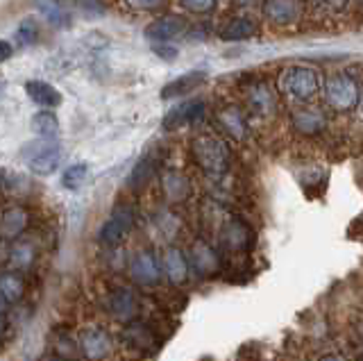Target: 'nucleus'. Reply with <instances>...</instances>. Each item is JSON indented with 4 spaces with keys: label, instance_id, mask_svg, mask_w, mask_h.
Returning a JSON list of instances; mask_svg holds the SVG:
<instances>
[{
    "label": "nucleus",
    "instance_id": "f704fd0d",
    "mask_svg": "<svg viewBox=\"0 0 363 361\" xmlns=\"http://www.w3.org/2000/svg\"><path fill=\"white\" fill-rule=\"evenodd\" d=\"M11 55H14V46H11L9 41H5V39H0V64L3 62H7Z\"/></svg>",
    "mask_w": 363,
    "mask_h": 361
},
{
    "label": "nucleus",
    "instance_id": "0eeeda50",
    "mask_svg": "<svg viewBox=\"0 0 363 361\" xmlns=\"http://www.w3.org/2000/svg\"><path fill=\"white\" fill-rule=\"evenodd\" d=\"M189 23L184 16H177V14H164L150 23L145 26V39L152 41V43H170L173 39L182 37L186 32Z\"/></svg>",
    "mask_w": 363,
    "mask_h": 361
},
{
    "label": "nucleus",
    "instance_id": "a211bd4d",
    "mask_svg": "<svg viewBox=\"0 0 363 361\" xmlns=\"http://www.w3.org/2000/svg\"><path fill=\"white\" fill-rule=\"evenodd\" d=\"M257 35H259V26L252 18H245V16H232L218 28V39L227 41V43L245 41V39H252Z\"/></svg>",
    "mask_w": 363,
    "mask_h": 361
},
{
    "label": "nucleus",
    "instance_id": "a18cd8bd",
    "mask_svg": "<svg viewBox=\"0 0 363 361\" xmlns=\"http://www.w3.org/2000/svg\"><path fill=\"white\" fill-rule=\"evenodd\" d=\"M361 103H363V94H361Z\"/></svg>",
    "mask_w": 363,
    "mask_h": 361
},
{
    "label": "nucleus",
    "instance_id": "e433bc0d",
    "mask_svg": "<svg viewBox=\"0 0 363 361\" xmlns=\"http://www.w3.org/2000/svg\"><path fill=\"white\" fill-rule=\"evenodd\" d=\"M327 3L332 5V7H336V9H340V7L347 5V0H327Z\"/></svg>",
    "mask_w": 363,
    "mask_h": 361
},
{
    "label": "nucleus",
    "instance_id": "4c0bfd02",
    "mask_svg": "<svg viewBox=\"0 0 363 361\" xmlns=\"http://www.w3.org/2000/svg\"><path fill=\"white\" fill-rule=\"evenodd\" d=\"M7 252H9V250L3 245V239H0V262H5V259H7Z\"/></svg>",
    "mask_w": 363,
    "mask_h": 361
},
{
    "label": "nucleus",
    "instance_id": "a19ab883",
    "mask_svg": "<svg viewBox=\"0 0 363 361\" xmlns=\"http://www.w3.org/2000/svg\"><path fill=\"white\" fill-rule=\"evenodd\" d=\"M5 334V321H3V316H0V338H3Z\"/></svg>",
    "mask_w": 363,
    "mask_h": 361
},
{
    "label": "nucleus",
    "instance_id": "473e14b6",
    "mask_svg": "<svg viewBox=\"0 0 363 361\" xmlns=\"http://www.w3.org/2000/svg\"><path fill=\"white\" fill-rule=\"evenodd\" d=\"M125 7H130L132 12H157L162 9L168 0H123Z\"/></svg>",
    "mask_w": 363,
    "mask_h": 361
},
{
    "label": "nucleus",
    "instance_id": "79ce46f5",
    "mask_svg": "<svg viewBox=\"0 0 363 361\" xmlns=\"http://www.w3.org/2000/svg\"><path fill=\"white\" fill-rule=\"evenodd\" d=\"M3 94H5V82H0V98H3Z\"/></svg>",
    "mask_w": 363,
    "mask_h": 361
},
{
    "label": "nucleus",
    "instance_id": "412c9836",
    "mask_svg": "<svg viewBox=\"0 0 363 361\" xmlns=\"http://www.w3.org/2000/svg\"><path fill=\"white\" fill-rule=\"evenodd\" d=\"M207 80V73L204 71H191V73H184L175 77V80H170L164 89H162V98L164 100H170V98H182V96H189L196 91L198 87L204 84Z\"/></svg>",
    "mask_w": 363,
    "mask_h": 361
},
{
    "label": "nucleus",
    "instance_id": "4be33fe9",
    "mask_svg": "<svg viewBox=\"0 0 363 361\" xmlns=\"http://www.w3.org/2000/svg\"><path fill=\"white\" fill-rule=\"evenodd\" d=\"M157 173H159V157L152 155V152H147V155H143L141 160L136 162V166L132 168L128 184H130V189H134V191H141V189H145L147 184L152 182Z\"/></svg>",
    "mask_w": 363,
    "mask_h": 361
},
{
    "label": "nucleus",
    "instance_id": "b1692460",
    "mask_svg": "<svg viewBox=\"0 0 363 361\" xmlns=\"http://www.w3.org/2000/svg\"><path fill=\"white\" fill-rule=\"evenodd\" d=\"M37 9H39V14L57 30H62L71 23V14H68V9L62 0H37Z\"/></svg>",
    "mask_w": 363,
    "mask_h": 361
},
{
    "label": "nucleus",
    "instance_id": "5701e85b",
    "mask_svg": "<svg viewBox=\"0 0 363 361\" xmlns=\"http://www.w3.org/2000/svg\"><path fill=\"white\" fill-rule=\"evenodd\" d=\"M111 316H116L118 321H132L136 311H139V302H136V296L130 289H116L107 300Z\"/></svg>",
    "mask_w": 363,
    "mask_h": 361
},
{
    "label": "nucleus",
    "instance_id": "c03bdc74",
    "mask_svg": "<svg viewBox=\"0 0 363 361\" xmlns=\"http://www.w3.org/2000/svg\"><path fill=\"white\" fill-rule=\"evenodd\" d=\"M359 334H361V341H363V325L359 327Z\"/></svg>",
    "mask_w": 363,
    "mask_h": 361
},
{
    "label": "nucleus",
    "instance_id": "ddd939ff",
    "mask_svg": "<svg viewBox=\"0 0 363 361\" xmlns=\"http://www.w3.org/2000/svg\"><path fill=\"white\" fill-rule=\"evenodd\" d=\"M79 350L91 361H100L111 352V336L102 327H89L79 336Z\"/></svg>",
    "mask_w": 363,
    "mask_h": 361
},
{
    "label": "nucleus",
    "instance_id": "9d476101",
    "mask_svg": "<svg viewBox=\"0 0 363 361\" xmlns=\"http://www.w3.org/2000/svg\"><path fill=\"white\" fill-rule=\"evenodd\" d=\"M302 0H264V16L272 26H293L302 18Z\"/></svg>",
    "mask_w": 363,
    "mask_h": 361
},
{
    "label": "nucleus",
    "instance_id": "f257e3e1",
    "mask_svg": "<svg viewBox=\"0 0 363 361\" xmlns=\"http://www.w3.org/2000/svg\"><path fill=\"white\" fill-rule=\"evenodd\" d=\"M191 157L200 171L211 179H220L232 166L230 145L213 132H202L191 139Z\"/></svg>",
    "mask_w": 363,
    "mask_h": 361
},
{
    "label": "nucleus",
    "instance_id": "1a4fd4ad",
    "mask_svg": "<svg viewBox=\"0 0 363 361\" xmlns=\"http://www.w3.org/2000/svg\"><path fill=\"white\" fill-rule=\"evenodd\" d=\"M204 111H207V105H204V100L200 98H191V100H184V103L175 105L173 109L168 111L162 121V128L166 132H175L184 126H191V123H196L204 116Z\"/></svg>",
    "mask_w": 363,
    "mask_h": 361
},
{
    "label": "nucleus",
    "instance_id": "f03ea898",
    "mask_svg": "<svg viewBox=\"0 0 363 361\" xmlns=\"http://www.w3.org/2000/svg\"><path fill=\"white\" fill-rule=\"evenodd\" d=\"M320 77L311 66H286L277 77V91L293 103L306 105L318 96Z\"/></svg>",
    "mask_w": 363,
    "mask_h": 361
},
{
    "label": "nucleus",
    "instance_id": "4468645a",
    "mask_svg": "<svg viewBox=\"0 0 363 361\" xmlns=\"http://www.w3.org/2000/svg\"><path fill=\"white\" fill-rule=\"evenodd\" d=\"M30 225V211L21 205H11L0 213V239L16 241Z\"/></svg>",
    "mask_w": 363,
    "mask_h": 361
},
{
    "label": "nucleus",
    "instance_id": "f3484780",
    "mask_svg": "<svg viewBox=\"0 0 363 361\" xmlns=\"http://www.w3.org/2000/svg\"><path fill=\"white\" fill-rule=\"evenodd\" d=\"M159 182H162V194L168 202H173V205H179V202H184L191 198V179L179 173V171H164L162 177H159Z\"/></svg>",
    "mask_w": 363,
    "mask_h": 361
},
{
    "label": "nucleus",
    "instance_id": "58836bf2",
    "mask_svg": "<svg viewBox=\"0 0 363 361\" xmlns=\"http://www.w3.org/2000/svg\"><path fill=\"white\" fill-rule=\"evenodd\" d=\"M320 361H345L343 357H338V355H325Z\"/></svg>",
    "mask_w": 363,
    "mask_h": 361
},
{
    "label": "nucleus",
    "instance_id": "6e6552de",
    "mask_svg": "<svg viewBox=\"0 0 363 361\" xmlns=\"http://www.w3.org/2000/svg\"><path fill=\"white\" fill-rule=\"evenodd\" d=\"M216 126H218V130L225 134V137H230L234 141H245L250 134L245 111L232 103L223 105L218 111H216Z\"/></svg>",
    "mask_w": 363,
    "mask_h": 361
},
{
    "label": "nucleus",
    "instance_id": "39448f33",
    "mask_svg": "<svg viewBox=\"0 0 363 361\" xmlns=\"http://www.w3.org/2000/svg\"><path fill=\"white\" fill-rule=\"evenodd\" d=\"M134 221H136L134 211L130 207H116L111 211V216L102 223V228L98 232V241L107 248L118 245L134 228Z\"/></svg>",
    "mask_w": 363,
    "mask_h": 361
},
{
    "label": "nucleus",
    "instance_id": "37998d69",
    "mask_svg": "<svg viewBox=\"0 0 363 361\" xmlns=\"http://www.w3.org/2000/svg\"><path fill=\"white\" fill-rule=\"evenodd\" d=\"M52 361H71V359H66V357H57V359H52Z\"/></svg>",
    "mask_w": 363,
    "mask_h": 361
},
{
    "label": "nucleus",
    "instance_id": "dca6fc26",
    "mask_svg": "<svg viewBox=\"0 0 363 361\" xmlns=\"http://www.w3.org/2000/svg\"><path fill=\"white\" fill-rule=\"evenodd\" d=\"M291 126H293L295 132L306 134V137H313V134H320L327 128V116L323 114L320 109L304 105V107L293 109Z\"/></svg>",
    "mask_w": 363,
    "mask_h": 361
},
{
    "label": "nucleus",
    "instance_id": "20e7f679",
    "mask_svg": "<svg viewBox=\"0 0 363 361\" xmlns=\"http://www.w3.org/2000/svg\"><path fill=\"white\" fill-rule=\"evenodd\" d=\"M26 164L34 175H52L62 162V145L57 143V139H37L30 145H26L23 150Z\"/></svg>",
    "mask_w": 363,
    "mask_h": 361
},
{
    "label": "nucleus",
    "instance_id": "cd10ccee",
    "mask_svg": "<svg viewBox=\"0 0 363 361\" xmlns=\"http://www.w3.org/2000/svg\"><path fill=\"white\" fill-rule=\"evenodd\" d=\"M123 336H125V341H128L130 345L139 348V350L150 348L155 343V334L141 323H128V327L123 330Z\"/></svg>",
    "mask_w": 363,
    "mask_h": 361
},
{
    "label": "nucleus",
    "instance_id": "7ed1b4c3",
    "mask_svg": "<svg viewBox=\"0 0 363 361\" xmlns=\"http://www.w3.org/2000/svg\"><path fill=\"white\" fill-rule=\"evenodd\" d=\"M325 103L338 114L354 111L361 105V87L352 75H332L325 84Z\"/></svg>",
    "mask_w": 363,
    "mask_h": 361
},
{
    "label": "nucleus",
    "instance_id": "49530a36",
    "mask_svg": "<svg viewBox=\"0 0 363 361\" xmlns=\"http://www.w3.org/2000/svg\"><path fill=\"white\" fill-rule=\"evenodd\" d=\"M359 361H363V357H361V359H359Z\"/></svg>",
    "mask_w": 363,
    "mask_h": 361
},
{
    "label": "nucleus",
    "instance_id": "a878e982",
    "mask_svg": "<svg viewBox=\"0 0 363 361\" xmlns=\"http://www.w3.org/2000/svg\"><path fill=\"white\" fill-rule=\"evenodd\" d=\"M7 262L14 270H26L34 264V245L30 241H16L9 248Z\"/></svg>",
    "mask_w": 363,
    "mask_h": 361
},
{
    "label": "nucleus",
    "instance_id": "2eb2a0df",
    "mask_svg": "<svg viewBox=\"0 0 363 361\" xmlns=\"http://www.w3.org/2000/svg\"><path fill=\"white\" fill-rule=\"evenodd\" d=\"M220 243L232 252H245L252 243V230L241 218H230L220 230Z\"/></svg>",
    "mask_w": 363,
    "mask_h": 361
},
{
    "label": "nucleus",
    "instance_id": "aec40b11",
    "mask_svg": "<svg viewBox=\"0 0 363 361\" xmlns=\"http://www.w3.org/2000/svg\"><path fill=\"white\" fill-rule=\"evenodd\" d=\"M26 94L32 100L34 105L45 107V109H55L62 105V91L57 87H52L50 82L43 80H30L26 82Z\"/></svg>",
    "mask_w": 363,
    "mask_h": 361
},
{
    "label": "nucleus",
    "instance_id": "7c9ffc66",
    "mask_svg": "<svg viewBox=\"0 0 363 361\" xmlns=\"http://www.w3.org/2000/svg\"><path fill=\"white\" fill-rule=\"evenodd\" d=\"M75 7L79 9V14L86 18L102 16L107 12V5L102 3V0H75Z\"/></svg>",
    "mask_w": 363,
    "mask_h": 361
},
{
    "label": "nucleus",
    "instance_id": "ea45409f",
    "mask_svg": "<svg viewBox=\"0 0 363 361\" xmlns=\"http://www.w3.org/2000/svg\"><path fill=\"white\" fill-rule=\"evenodd\" d=\"M7 304H9V302H7L3 296H0V316H3V313L7 311Z\"/></svg>",
    "mask_w": 363,
    "mask_h": 361
},
{
    "label": "nucleus",
    "instance_id": "c9c22d12",
    "mask_svg": "<svg viewBox=\"0 0 363 361\" xmlns=\"http://www.w3.org/2000/svg\"><path fill=\"white\" fill-rule=\"evenodd\" d=\"M234 3L238 7H252V5H257V0H234Z\"/></svg>",
    "mask_w": 363,
    "mask_h": 361
},
{
    "label": "nucleus",
    "instance_id": "f8f14e48",
    "mask_svg": "<svg viewBox=\"0 0 363 361\" xmlns=\"http://www.w3.org/2000/svg\"><path fill=\"white\" fill-rule=\"evenodd\" d=\"M159 266H162V273L166 275V279L170 282V284L179 287L189 279L191 264H189L186 255L175 245H168L162 252V262H159Z\"/></svg>",
    "mask_w": 363,
    "mask_h": 361
},
{
    "label": "nucleus",
    "instance_id": "bb28decb",
    "mask_svg": "<svg viewBox=\"0 0 363 361\" xmlns=\"http://www.w3.org/2000/svg\"><path fill=\"white\" fill-rule=\"evenodd\" d=\"M0 296L7 302H18L26 296V282L18 273H3L0 275Z\"/></svg>",
    "mask_w": 363,
    "mask_h": 361
},
{
    "label": "nucleus",
    "instance_id": "6ab92c4d",
    "mask_svg": "<svg viewBox=\"0 0 363 361\" xmlns=\"http://www.w3.org/2000/svg\"><path fill=\"white\" fill-rule=\"evenodd\" d=\"M191 266L196 268L200 275L209 277L220 270V257L207 241H196L191 245Z\"/></svg>",
    "mask_w": 363,
    "mask_h": 361
},
{
    "label": "nucleus",
    "instance_id": "c85d7f7f",
    "mask_svg": "<svg viewBox=\"0 0 363 361\" xmlns=\"http://www.w3.org/2000/svg\"><path fill=\"white\" fill-rule=\"evenodd\" d=\"M89 177V166L86 164H71L62 173V187L68 189V191H79L84 187Z\"/></svg>",
    "mask_w": 363,
    "mask_h": 361
},
{
    "label": "nucleus",
    "instance_id": "2f4dec72",
    "mask_svg": "<svg viewBox=\"0 0 363 361\" xmlns=\"http://www.w3.org/2000/svg\"><path fill=\"white\" fill-rule=\"evenodd\" d=\"M182 9H186L191 14H211L216 9V0H179Z\"/></svg>",
    "mask_w": 363,
    "mask_h": 361
},
{
    "label": "nucleus",
    "instance_id": "9b49d317",
    "mask_svg": "<svg viewBox=\"0 0 363 361\" xmlns=\"http://www.w3.org/2000/svg\"><path fill=\"white\" fill-rule=\"evenodd\" d=\"M130 273L136 284L157 287L159 279H162V266H159L157 257L150 250H143V252L134 255L132 264H130Z\"/></svg>",
    "mask_w": 363,
    "mask_h": 361
},
{
    "label": "nucleus",
    "instance_id": "72a5a7b5",
    "mask_svg": "<svg viewBox=\"0 0 363 361\" xmlns=\"http://www.w3.org/2000/svg\"><path fill=\"white\" fill-rule=\"evenodd\" d=\"M152 50H155V55H159V57L168 60V62L177 57V48L168 46V43H152Z\"/></svg>",
    "mask_w": 363,
    "mask_h": 361
},
{
    "label": "nucleus",
    "instance_id": "423d86ee",
    "mask_svg": "<svg viewBox=\"0 0 363 361\" xmlns=\"http://www.w3.org/2000/svg\"><path fill=\"white\" fill-rule=\"evenodd\" d=\"M247 109L257 116H270L277 109V91L266 80H252L245 87Z\"/></svg>",
    "mask_w": 363,
    "mask_h": 361
},
{
    "label": "nucleus",
    "instance_id": "c756f323",
    "mask_svg": "<svg viewBox=\"0 0 363 361\" xmlns=\"http://www.w3.org/2000/svg\"><path fill=\"white\" fill-rule=\"evenodd\" d=\"M39 39V23L34 18H23L16 28V41L18 46H32Z\"/></svg>",
    "mask_w": 363,
    "mask_h": 361
},
{
    "label": "nucleus",
    "instance_id": "393cba45",
    "mask_svg": "<svg viewBox=\"0 0 363 361\" xmlns=\"http://www.w3.org/2000/svg\"><path fill=\"white\" fill-rule=\"evenodd\" d=\"M32 130L39 139H57L60 137V118L52 114V109H41L32 116Z\"/></svg>",
    "mask_w": 363,
    "mask_h": 361
}]
</instances>
